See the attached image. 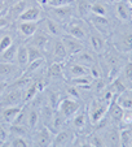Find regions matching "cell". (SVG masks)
I'll use <instances>...</instances> for the list:
<instances>
[{
	"label": "cell",
	"instance_id": "1",
	"mask_svg": "<svg viewBox=\"0 0 132 147\" xmlns=\"http://www.w3.org/2000/svg\"><path fill=\"white\" fill-rule=\"evenodd\" d=\"M107 108H109V104L104 103L101 99L93 100L89 106V109H88V119H89L91 124L96 125L97 122L101 121L105 115L107 113Z\"/></svg>",
	"mask_w": 132,
	"mask_h": 147
},
{
	"label": "cell",
	"instance_id": "2",
	"mask_svg": "<svg viewBox=\"0 0 132 147\" xmlns=\"http://www.w3.org/2000/svg\"><path fill=\"white\" fill-rule=\"evenodd\" d=\"M21 68L14 63H4L0 61V82L14 81L21 76Z\"/></svg>",
	"mask_w": 132,
	"mask_h": 147
},
{
	"label": "cell",
	"instance_id": "3",
	"mask_svg": "<svg viewBox=\"0 0 132 147\" xmlns=\"http://www.w3.org/2000/svg\"><path fill=\"white\" fill-rule=\"evenodd\" d=\"M19 104H25L23 103V91L21 89H17V87H13V90L4 94L0 99V108L19 106Z\"/></svg>",
	"mask_w": 132,
	"mask_h": 147
},
{
	"label": "cell",
	"instance_id": "4",
	"mask_svg": "<svg viewBox=\"0 0 132 147\" xmlns=\"http://www.w3.org/2000/svg\"><path fill=\"white\" fill-rule=\"evenodd\" d=\"M79 107H80L79 103H78L75 99L65 98V99H62L60 103H58L57 111H60L66 120H69V119H71L78 111H79Z\"/></svg>",
	"mask_w": 132,
	"mask_h": 147
},
{
	"label": "cell",
	"instance_id": "5",
	"mask_svg": "<svg viewBox=\"0 0 132 147\" xmlns=\"http://www.w3.org/2000/svg\"><path fill=\"white\" fill-rule=\"evenodd\" d=\"M51 14L57 22H70L74 14V8L71 5L63 7H49Z\"/></svg>",
	"mask_w": 132,
	"mask_h": 147
},
{
	"label": "cell",
	"instance_id": "6",
	"mask_svg": "<svg viewBox=\"0 0 132 147\" xmlns=\"http://www.w3.org/2000/svg\"><path fill=\"white\" fill-rule=\"evenodd\" d=\"M114 47L118 52L131 53L132 52V31L122 33L114 39Z\"/></svg>",
	"mask_w": 132,
	"mask_h": 147
},
{
	"label": "cell",
	"instance_id": "7",
	"mask_svg": "<svg viewBox=\"0 0 132 147\" xmlns=\"http://www.w3.org/2000/svg\"><path fill=\"white\" fill-rule=\"evenodd\" d=\"M61 40H62L63 46H65L69 57H73L77 53H79L80 51L84 50V46H83L82 42L78 40L77 38H74L71 35H61Z\"/></svg>",
	"mask_w": 132,
	"mask_h": 147
},
{
	"label": "cell",
	"instance_id": "8",
	"mask_svg": "<svg viewBox=\"0 0 132 147\" xmlns=\"http://www.w3.org/2000/svg\"><path fill=\"white\" fill-rule=\"evenodd\" d=\"M75 139V134L73 133L70 129H65L61 130L53 137L52 146L56 147H63V146H73Z\"/></svg>",
	"mask_w": 132,
	"mask_h": 147
},
{
	"label": "cell",
	"instance_id": "9",
	"mask_svg": "<svg viewBox=\"0 0 132 147\" xmlns=\"http://www.w3.org/2000/svg\"><path fill=\"white\" fill-rule=\"evenodd\" d=\"M89 21L95 26L99 33L101 34H109L111 31V24L106 18V16H97V14H92L89 16Z\"/></svg>",
	"mask_w": 132,
	"mask_h": 147
},
{
	"label": "cell",
	"instance_id": "10",
	"mask_svg": "<svg viewBox=\"0 0 132 147\" xmlns=\"http://www.w3.org/2000/svg\"><path fill=\"white\" fill-rule=\"evenodd\" d=\"M53 134L52 130L48 129L47 126H43L40 130L36 133L35 138H34V144L39 147H44V146H52V141H53Z\"/></svg>",
	"mask_w": 132,
	"mask_h": 147
},
{
	"label": "cell",
	"instance_id": "11",
	"mask_svg": "<svg viewBox=\"0 0 132 147\" xmlns=\"http://www.w3.org/2000/svg\"><path fill=\"white\" fill-rule=\"evenodd\" d=\"M23 104H19V106H12V107H3L0 109V119L4 124H13L16 117L18 116L19 111L22 109Z\"/></svg>",
	"mask_w": 132,
	"mask_h": 147
},
{
	"label": "cell",
	"instance_id": "12",
	"mask_svg": "<svg viewBox=\"0 0 132 147\" xmlns=\"http://www.w3.org/2000/svg\"><path fill=\"white\" fill-rule=\"evenodd\" d=\"M66 31H67L69 35L74 36V38H77L78 40H80V42L87 40L88 35H89V34L87 33V30H85V28L80 22H71V21H70L69 25L66 26Z\"/></svg>",
	"mask_w": 132,
	"mask_h": 147
},
{
	"label": "cell",
	"instance_id": "13",
	"mask_svg": "<svg viewBox=\"0 0 132 147\" xmlns=\"http://www.w3.org/2000/svg\"><path fill=\"white\" fill-rule=\"evenodd\" d=\"M88 39H89V43H91L92 50L96 53H102L106 48V43H105V39L102 36L101 33L99 31H93L88 35Z\"/></svg>",
	"mask_w": 132,
	"mask_h": 147
},
{
	"label": "cell",
	"instance_id": "14",
	"mask_svg": "<svg viewBox=\"0 0 132 147\" xmlns=\"http://www.w3.org/2000/svg\"><path fill=\"white\" fill-rule=\"evenodd\" d=\"M52 51H53V59H55V63H63L66 61V59L69 57L67 52H66V48L63 46L62 40L60 39H56L53 42V47H52Z\"/></svg>",
	"mask_w": 132,
	"mask_h": 147
},
{
	"label": "cell",
	"instance_id": "15",
	"mask_svg": "<svg viewBox=\"0 0 132 147\" xmlns=\"http://www.w3.org/2000/svg\"><path fill=\"white\" fill-rule=\"evenodd\" d=\"M19 33L25 36H33L34 34L38 31L39 24L36 21H19V24L17 25Z\"/></svg>",
	"mask_w": 132,
	"mask_h": 147
},
{
	"label": "cell",
	"instance_id": "16",
	"mask_svg": "<svg viewBox=\"0 0 132 147\" xmlns=\"http://www.w3.org/2000/svg\"><path fill=\"white\" fill-rule=\"evenodd\" d=\"M115 13L117 17L122 21H131L132 20V11H131V7L128 5L127 3L124 1H119V3L115 4Z\"/></svg>",
	"mask_w": 132,
	"mask_h": 147
},
{
	"label": "cell",
	"instance_id": "17",
	"mask_svg": "<svg viewBox=\"0 0 132 147\" xmlns=\"http://www.w3.org/2000/svg\"><path fill=\"white\" fill-rule=\"evenodd\" d=\"M73 59H74L75 63H78V64H82V65H84V67H88V68L91 67L92 64H95V63H96L93 55H92L89 51H85V50L80 51L79 53H77L75 56H73Z\"/></svg>",
	"mask_w": 132,
	"mask_h": 147
},
{
	"label": "cell",
	"instance_id": "18",
	"mask_svg": "<svg viewBox=\"0 0 132 147\" xmlns=\"http://www.w3.org/2000/svg\"><path fill=\"white\" fill-rule=\"evenodd\" d=\"M117 96L113 98V102L109 104V108H107V112H109L110 117L117 122H121L122 121V117H123V113H124V109L119 106L118 103H117Z\"/></svg>",
	"mask_w": 132,
	"mask_h": 147
},
{
	"label": "cell",
	"instance_id": "19",
	"mask_svg": "<svg viewBox=\"0 0 132 147\" xmlns=\"http://www.w3.org/2000/svg\"><path fill=\"white\" fill-rule=\"evenodd\" d=\"M40 17V9L38 7H31V8H26L18 16V21H38Z\"/></svg>",
	"mask_w": 132,
	"mask_h": 147
},
{
	"label": "cell",
	"instance_id": "20",
	"mask_svg": "<svg viewBox=\"0 0 132 147\" xmlns=\"http://www.w3.org/2000/svg\"><path fill=\"white\" fill-rule=\"evenodd\" d=\"M89 74V68L84 67L82 64H78V63H73L69 67V76L70 78H78V77H83V76H88Z\"/></svg>",
	"mask_w": 132,
	"mask_h": 147
},
{
	"label": "cell",
	"instance_id": "21",
	"mask_svg": "<svg viewBox=\"0 0 132 147\" xmlns=\"http://www.w3.org/2000/svg\"><path fill=\"white\" fill-rule=\"evenodd\" d=\"M16 63L19 68H26L29 64V52H27V46H18L17 48V55H16Z\"/></svg>",
	"mask_w": 132,
	"mask_h": 147
},
{
	"label": "cell",
	"instance_id": "22",
	"mask_svg": "<svg viewBox=\"0 0 132 147\" xmlns=\"http://www.w3.org/2000/svg\"><path fill=\"white\" fill-rule=\"evenodd\" d=\"M17 48H18V46L12 43L7 50H4L3 52H0V61H4V63H16Z\"/></svg>",
	"mask_w": 132,
	"mask_h": 147
},
{
	"label": "cell",
	"instance_id": "23",
	"mask_svg": "<svg viewBox=\"0 0 132 147\" xmlns=\"http://www.w3.org/2000/svg\"><path fill=\"white\" fill-rule=\"evenodd\" d=\"M102 138H104L105 146H121L119 131L117 129H109Z\"/></svg>",
	"mask_w": 132,
	"mask_h": 147
},
{
	"label": "cell",
	"instance_id": "24",
	"mask_svg": "<svg viewBox=\"0 0 132 147\" xmlns=\"http://www.w3.org/2000/svg\"><path fill=\"white\" fill-rule=\"evenodd\" d=\"M39 86H40L39 82H31L30 85L26 87V90L23 91V103L30 102V100H33L34 98L38 95L39 89H40Z\"/></svg>",
	"mask_w": 132,
	"mask_h": 147
},
{
	"label": "cell",
	"instance_id": "25",
	"mask_svg": "<svg viewBox=\"0 0 132 147\" xmlns=\"http://www.w3.org/2000/svg\"><path fill=\"white\" fill-rule=\"evenodd\" d=\"M88 122V115L85 112H78L73 116V126L75 129H83Z\"/></svg>",
	"mask_w": 132,
	"mask_h": 147
},
{
	"label": "cell",
	"instance_id": "26",
	"mask_svg": "<svg viewBox=\"0 0 132 147\" xmlns=\"http://www.w3.org/2000/svg\"><path fill=\"white\" fill-rule=\"evenodd\" d=\"M45 26H47V30L51 35H55V36H61L62 35V29H61L60 24L57 21L52 18H47L45 20Z\"/></svg>",
	"mask_w": 132,
	"mask_h": 147
},
{
	"label": "cell",
	"instance_id": "27",
	"mask_svg": "<svg viewBox=\"0 0 132 147\" xmlns=\"http://www.w3.org/2000/svg\"><path fill=\"white\" fill-rule=\"evenodd\" d=\"M39 119H40V112H39L38 109L33 108L29 111V113H27V128L30 129V130H34V129L38 126Z\"/></svg>",
	"mask_w": 132,
	"mask_h": 147
},
{
	"label": "cell",
	"instance_id": "28",
	"mask_svg": "<svg viewBox=\"0 0 132 147\" xmlns=\"http://www.w3.org/2000/svg\"><path fill=\"white\" fill-rule=\"evenodd\" d=\"M93 82V78L91 77V74L88 76H83V77H78V78H73L71 83L77 87H84V89H88V87L92 85Z\"/></svg>",
	"mask_w": 132,
	"mask_h": 147
},
{
	"label": "cell",
	"instance_id": "29",
	"mask_svg": "<svg viewBox=\"0 0 132 147\" xmlns=\"http://www.w3.org/2000/svg\"><path fill=\"white\" fill-rule=\"evenodd\" d=\"M9 134H13L16 137H25L29 133L30 129L25 125H17V124H11L9 125Z\"/></svg>",
	"mask_w": 132,
	"mask_h": 147
},
{
	"label": "cell",
	"instance_id": "30",
	"mask_svg": "<svg viewBox=\"0 0 132 147\" xmlns=\"http://www.w3.org/2000/svg\"><path fill=\"white\" fill-rule=\"evenodd\" d=\"M109 90L113 92L114 95H121V94H124L126 92V86L124 83L122 82L121 78H115V80L111 82V85L109 86Z\"/></svg>",
	"mask_w": 132,
	"mask_h": 147
},
{
	"label": "cell",
	"instance_id": "31",
	"mask_svg": "<svg viewBox=\"0 0 132 147\" xmlns=\"http://www.w3.org/2000/svg\"><path fill=\"white\" fill-rule=\"evenodd\" d=\"M66 119L63 117V115L61 113L60 111L55 112L52 116V120H51V124H52V129H55V130H58V129L62 128V125L65 124Z\"/></svg>",
	"mask_w": 132,
	"mask_h": 147
},
{
	"label": "cell",
	"instance_id": "32",
	"mask_svg": "<svg viewBox=\"0 0 132 147\" xmlns=\"http://www.w3.org/2000/svg\"><path fill=\"white\" fill-rule=\"evenodd\" d=\"M119 139H121V146H131L132 144V130L131 129H123L119 131Z\"/></svg>",
	"mask_w": 132,
	"mask_h": 147
},
{
	"label": "cell",
	"instance_id": "33",
	"mask_svg": "<svg viewBox=\"0 0 132 147\" xmlns=\"http://www.w3.org/2000/svg\"><path fill=\"white\" fill-rule=\"evenodd\" d=\"M27 52H29V63L34 60H38V59H44V55L41 52V50H39L35 46H27ZM29 65V64H27Z\"/></svg>",
	"mask_w": 132,
	"mask_h": 147
},
{
	"label": "cell",
	"instance_id": "34",
	"mask_svg": "<svg viewBox=\"0 0 132 147\" xmlns=\"http://www.w3.org/2000/svg\"><path fill=\"white\" fill-rule=\"evenodd\" d=\"M35 34H34V35H35ZM47 43H48V38L44 35V34H38V35H35L33 38V40H31V46H35L39 50H43V48L47 46Z\"/></svg>",
	"mask_w": 132,
	"mask_h": 147
},
{
	"label": "cell",
	"instance_id": "35",
	"mask_svg": "<svg viewBox=\"0 0 132 147\" xmlns=\"http://www.w3.org/2000/svg\"><path fill=\"white\" fill-rule=\"evenodd\" d=\"M49 77L58 80V78H63V70L60 63H53L49 68Z\"/></svg>",
	"mask_w": 132,
	"mask_h": 147
},
{
	"label": "cell",
	"instance_id": "36",
	"mask_svg": "<svg viewBox=\"0 0 132 147\" xmlns=\"http://www.w3.org/2000/svg\"><path fill=\"white\" fill-rule=\"evenodd\" d=\"M115 99H117V103L123 109H132V98L127 96L124 94H121V95H117Z\"/></svg>",
	"mask_w": 132,
	"mask_h": 147
},
{
	"label": "cell",
	"instance_id": "37",
	"mask_svg": "<svg viewBox=\"0 0 132 147\" xmlns=\"http://www.w3.org/2000/svg\"><path fill=\"white\" fill-rule=\"evenodd\" d=\"M91 13L97 14V16H106L107 11H106V7H105L104 4L100 3V1H96V3L91 4Z\"/></svg>",
	"mask_w": 132,
	"mask_h": 147
},
{
	"label": "cell",
	"instance_id": "38",
	"mask_svg": "<svg viewBox=\"0 0 132 147\" xmlns=\"http://www.w3.org/2000/svg\"><path fill=\"white\" fill-rule=\"evenodd\" d=\"M77 4H78V11H79V13L83 17L89 16V13H91V4L88 3L87 0H78Z\"/></svg>",
	"mask_w": 132,
	"mask_h": 147
},
{
	"label": "cell",
	"instance_id": "39",
	"mask_svg": "<svg viewBox=\"0 0 132 147\" xmlns=\"http://www.w3.org/2000/svg\"><path fill=\"white\" fill-rule=\"evenodd\" d=\"M26 9V3L23 0H19L16 4H13V8H12V14H13L16 18H18V16L22 13V12Z\"/></svg>",
	"mask_w": 132,
	"mask_h": 147
},
{
	"label": "cell",
	"instance_id": "40",
	"mask_svg": "<svg viewBox=\"0 0 132 147\" xmlns=\"http://www.w3.org/2000/svg\"><path fill=\"white\" fill-rule=\"evenodd\" d=\"M12 43H13V38H12L9 34H5V35L0 36V52H3L4 50H7Z\"/></svg>",
	"mask_w": 132,
	"mask_h": 147
},
{
	"label": "cell",
	"instance_id": "41",
	"mask_svg": "<svg viewBox=\"0 0 132 147\" xmlns=\"http://www.w3.org/2000/svg\"><path fill=\"white\" fill-rule=\"evenodd\" d=\"M43 63H44V59H38V60L31 61V63H29L27 67H26V72H27V73L35 72L36 69H39V68L43 65Z\"/></svg>",
	"mask_w": 132,
	"mask_h": 147
},
{
	"label": "cell",
	"instance_id": "42",
	"mask_svg": "<svg viewBox=\"0 0 132 147\" xmlns=\"http://www.w3.org/2000/svg\"><path fill=\"white\" fill-rule=\"evenodd\" d=\"M9 146H13V147H27V146H30V143H29V141H26V139H25V137H16V138L11 142V144H9Z\"/></svg>",
	"mask_w": 132,
	"mask_h": 147
},
{
	"label": "cell",
	"instance_id": "43",
	"mask_svg": "<svg viewBox=\"0 0 132 147\" xmlns=\"http://www.w3.org/2000/svg\"><path fill=\"white\" fill-rule=\"evenodd\" d=\"M92 83L95 85V91H96L97 94H102V92L106 90V83L102 80H100V78H95V81Z\"/></svg>",
	"mask_w": 132,
	"mask_h": 147
},
{
	"label": "cell",
	"instance_id": "44",
	"mask_svg": "<svg viewBox=\"0 0 132 147\" xmlns=\"http://www.w3.org/2000/svg\"><path fill=\"white\" fill-rule=\"evenodd\" d=\"M123 74L127 81L132 82V61H128L123 68Z\"/></svg>",
	"mask_w": 132,
	"mask_h": 147
},
{
	"label": "cell",
	"instance_id": "45",
	"mask_svg": "<svg viewBox=\"0 0 132 147\" xmlns=\"http://www.w3.org/2000/svg\"><path fill=\"white\" fill-rule=\"evenodd\" d=\"M89 146H96V147H100V146H105V142H104V138L100 136H93L89 141H88Z\"/></svg>",
	"mask_w": 132,
	"mask_h": 147
},
{
	"label": "cell",
	"instance_id": "46",
	"mask_svg": "<svg viewBox=\"0 0 132 147\" xmlns=\"http://www.w3.org/2000/svg\"><path fill=\"white\" fill-rule=\"evenodd\" d=\"M73 0H48V5L49 7H63L69 5Z\"/></svg>",
	"mask_w": 132,
	"mask_h": 147
},
{
	"label": "cell",
	"instance_id": "47",
	"mask_svg": "<svg viewBox=\"0 0 132 147\" xmlns=\"http://www.w3.org/2000/svg\"><path fill=\"white\" fill-rule=\"evenodd\" d=\"M9 136V130L4 126L3 124H0V143H5Z\"/></svg>",
	"mask_w": 132,
	"mask_h": 147
},
{
	"label": "cell",
	"instance_id": "48",
	"mask_svg": "<svg viewBox=\"0 0 132 147\" xmlns=\"http://www.w3.org/2000/svg\"><path fill=\"white\" fill-rule=\"evenodd\" d=\"M122 122L124 125L132 124V109H124L123 117H122Z\"/></svg>",
	"mask_w": 132,
	"mask_h": 147
},
{
	"label": "cell",
	"instance_id": "49",
	"mask_svg": "<svg viewBox=\"0 0 132 147\" xmlns=\"http://www.w3.org/2000/svg\"><path fill=\"white\" fill-rule=\"evenodd\" d=\"M67 92H69V95H71V96H74V98H79V94H78V87L74 86V85L67 87Z\"/></svg>",
	"mask_w": 132,
	"mask_h": 147
},
{
	"label": "cell",
	"instance_id": "50",
	"mask_svg": "<svg viewBox=\"0 0 132 147\" xmlns=\"http://www.w3.org/2000/svg\"><path fill=\"white\" fill-rule=\"evenodd\" d=\"M8 25H9L8 20H7L5 17H0V30H1V29H4V28H7Z\"/></svg>",
	"mask_w": 132,
	"mask_h": 147
},
{
	"label": "cell",
	"instance_id": "51",
	"mask_svg": "<svg viewBox=\"0 0 132 147\" xmlns=\"http://www.w3.org/2000/svg\"><path fill=\"white\" fill-rule=\"evenodd\" d=\"M7 82H0V96H3V94H4V91L7 90Z\"/></svg>",
	"mask_w": 132,
	"mask_h": 147
},
{
	"label": "cell",
	"instance_id": "52",
	"mask_svg": "<svg viewBox=\"0 0 132 147\" xmlns=\"http://www.w3.org/2000/svg\"><path fill=\"white\" fill-rule=\"evenodd\" d=\"M8 1V4H11V5H13V4H16L17 1H19V0H7Z\"/></svg>",
	"mask_w": 132,
	"mask_h": 147
},
{
	"label": "cell",
	"instance_id": "53",
	"mask_svg": "<svg viewBox=\"0 0 132 147\" xmlns=\"http://www.w3.org/2000/svg\"><path fill=\"white\" fill-rule=\"evenodd\" d=\"M3 8H4L3 3H0V13H1V12H3Z\"/></svg>",
	"mask_w": 132,
	"mask_h": 147
},
{
	"label": "cell",
	"instance_id": "54",
	"mask_svg": "<svg viewBox=\"0 0 132 147\" xmlns=\"http://www.w3.org/2000/svg\"><path fill=\"white\" fill-rule=\"evenodd\" d=\"M107 1H109V3H114V1H115V0H107Z\"/></svg>",
	"mask_w": 132,
	"mask_h": 147
},
{
	"label": "cell",
	"instance_id": "55",
	"mask_svg": "<svg viewBox=\"0 0 132 147\" xmlns=\"http://www.w3.org/2000/svg\"><path fill=\"white\" fill-rule=\"evenodd\" d=\"M131 53H132V52H131ZM129 61H132V55L129 56Z\"/></svg>",
	"mask_w": 132,
	"mask_h": 147
},
{
	"label": "cell",
	"instance_id": "56",
	"mask_svg": "<svg viewBox=\"0 0 132 147\" xmlns=\"http://www.w3.org/2000/svg\"><path fill=\"white\" fill-rule=\"evenodd\" d=\"M128 1H129V4H131V7H132V0H128Z\"/></svg>",
	"mask_w": 132,
	"mask_h": 147
},
{
	"label": "cell",
	"instance_id": "57",
	"mask_svg": "<svg viewBox=\"0 0 132 147\" xmlns=\"http://www.w3.org/2000/svg\"><path fill=\"white\" fill-rule=\"evenodd\" d=\"M131 146H132V144H131Z\"/></svg>",
	"mask_w": 132,
	"mask_h": 147
},
{
	"label": "cell",
	"instance_id": "58",
	"mask_svg": "<svg viewBox=\"0 0 132 147\" xmlns=\"http://www.w3.org/2000/svg\"><path fill=\"white\" fill-rule=\"evenodd\" d=\"M106 1H107V0H106Z\"/></svg>",
	"mask_w": 132,
	"mask_h": 147
}]
</instances>
